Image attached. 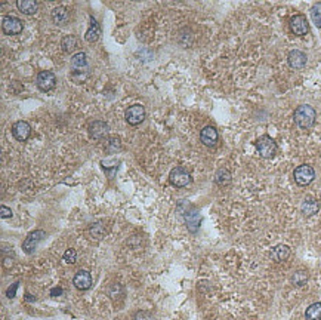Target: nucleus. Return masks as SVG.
Here are the masks:
<instances>
[{"instance_id": "1", "label": "nucleus", "mask_w": 321, "mask_h": 320, "mask_svg": "<svg viewBox=\"0 0 321 320\" xmlns=\"http://www.w3.org/2000/svg\"><path fill=\"white\" fill-rule=\"evenodd\" d=\"M315 119H317V113L314 107L308 104L299 105L293 113V120L300 129H311L315 123Z\"/></svg>"}, {"instance_id": "2", "label": "nucleus", "mask_w": 321, "mask_h": 320, "mask_svg": "<svg viewBox=\"0 0 321 320\" xmlns=\"http://www.w3.org/2000/svg\"><path fill=\"white\" fill-rule=\"evenodd\" d=\"M256 150L260 157L271 159L277 153V144H275V141L271 136L262 135V136H259L256 139Z\"/></svg>"}, {"instance_id": "3", "label": "nucleus", "mask_w": 321, "mask_h": 320, "mask_svg": "<svg viewBox=\"0 0 321 320\" xmlns=\"http://www.w3.org/2000/svg\"><path fill=\"white\" fill-rule=\"evenodd\" d=\"M169 180L170 183L175 186V187H187L193 183V177H191V172L188 168L185 166H178L175 168L170 175H169Z\"/></svg>"}, {"instance_id": "4", "label": "nucleus", "mask_w": 321, "mask_h": 320, "mask_svg": "<svg viewBox=\"0 0 321 320\" xmlns=\"http://www.w3.org/2000/svg\"><path fill=\"white\" fill-rule=\"evenodd\" d=\"M293 178H294V183H296L297 186L305 187V186H309V184L314 181V178H315V171H314V168H311L309 165H300V166H297V168L294 169Z\"/></svg>"}, {"instance_id": "5", "label": "nucleus", "mask_w": 321, "mask_h": 320, "mask_svg": "<svg viewBox=\"0 0 321 320\" xmlns=\"http://www.w3.org/2000/svg\"><path fill=\"white\" fill-rule=\"evenodd\" d=\"M184 220H185V225H187L188 231H190V233H197L198 228H200L201 221H203V217H201V214H200L195 208L190 206V208L184 212Z\"/></svg>"}, {"instance_id": "6", "label": "nucleus", "mask_w": 321, "mask_h": 320, "mask_svg": "<svg viewBox=\"0 0 321 320\" xmlns=\"http://www.w3.org/2000/svg\"><path fill=\"white\" fill-rule=\"evenodd\" d=\"M45 237H46V231H43V230H34V231H32L27 236V239L24 240V243H23V251L26 254H33L36 251V248L39 246V243Z\"/></svg>"}, {"instance_id": "7", "label": "nucleus", "mask_w": 321, "mask_h": 320, "mask_svg": "<svg viewBox=\"0 0 321 320\" xmlns=\"http://www.w3.org/2000/svg\"><path fill=\"white\" fill-rule=\"evenodd\" d=\"M36 83H37V88L43 92H48V91H52L57 85V77L52 71H42L37 74V79H36Z\"/></svg>"}, {"instance_id": "8", "label": "nucleus", "mask_w": 321, "mask_h": 320, "mask_svg": "<svg viewBox=\"0 0 321 320\" xmlns=\"http://www.w3.org/2000/svg\"><path fill=\"white\" fill-rule=\"evenodd\" d=\"M125 119L130 126H136L144 122L145 119V108L142 105H130L126 110Z\"/></svg>"}, {"instance_id": "9", "label": "nucleus", "mask_w": 321, "mask_h": 320, "mask_svg": "<svg viewBox=\"0 0 321 320\" xmlns=\"http://www.w3.org/2000/svg\"><path fill=\"white\" fill-rule=\"evenodd\" d=\"M73 283L74 286L79 289V290H88V289L92 288V283H94V279H92V274L86 270H79L73 279Z\"/></svg>"}, {"instance_id": "10", "label": "nucleus", "mask_w": 321, "mask_h": 320, "mask_svg": "<svg viewBox=\"0 0 321 320\" xmlns=\"http://www.w3.org/2000/svg\"><path fill=\"white\" fill-rule=\"evenodd\" d=\"M290 30L296 36H305L309 32V24L308 20L303 15H294L290 20Z\"/></svg>"}, {"instance_id": "11", "label": "nucleus", "mask_w": 321, "mask_h": 320, "mask_svg": "<svg viewBox=\"0 0 321 320\" xmlns=\"http://www.w3.org/2000/svg\"><path fill=\"white\" fill-rule=\"evenodd\" d=\"M3 32L8 36H17L23 32V21L20 18H15V17H6L3 20Z\"/></svg>"}, {"instance_id": "12", "label": "nucleus", "mask_w": 321, "mask_h": 320, "mask_svg": "<svg viewBox=\"0 0 321 320\" xmlns=\"http://www.w3.org/2000/svg\"><path fill=\"white\" fill-rule=\"evenodd\" d=\"M200 141L206 147H215L219 141V133L213 126H206L200 132Z\"/></svg>"}, {"instance_id": "13", "label": "nucleus", "mask_w": 321, "mask_h": 320, "mask_svg": "<svg viewBox=\"0 0 321 320\" xmlns=\"http://www.w3.org/2000/svg\"><path fill=\"white\" fill-rule=\"evenodd\" d=\"M12 135L17 141H27L32 135V126L24 120L15 122L12 126Z\"/></svg>"}, {"instance_id": "14", "label": "nucleus", "mask_w": 321, "mask_h": 320, "mask_svg": "<svg viewBox=\"0 0 321 320\" xmlns=\"http://www.w3.org/2000/svg\"><path fill=\"white\" fill-rule=\"evenodd\" d=\"M306 61H308L306 55L299 49H293L289 54V57H287V63H289L290 68H293V70L303 68L306 65Z\"/></svg>"}, {"instance_id": "15", "label": "nucleus", "mask_w": 321, "mask_h": 320, "mask_svg": "<svg viewBox=\"0 0 321 320\" xmlns=\"http://www.w3.org/2000/svg\"><path fill=\"white\" fill-rule=\"evenodd\" d=\"M108 133V125L104 120H95L89 125V136L95 141L102 139Z\"/></svg>"}, {"instance_id": "16", "label": "nucleus", "mask_w": 321, "mask_h": 320, "mask_svg": "<svg viewBox=\"0 0 321 320\" xmlns=\"http://www.w3.org/2000/svg\"><path fill=\"white\" fill-rule=\"evenodd\" d=\"M52 21L58 26V27H64L70 21V12L64 6H58L55 9H52Z\"/></svg>"}, {"instance_id": "17", "label": "nucleus", "mask_w": 321, "mask_h": 320, "mask_svg": "<svg viewBox=\"0 0 321 320\" xmlns=\"http://www.w3.org/2000/svg\"><path fill=\"white\" fill-rule=\"evenodd\" d=\"M300 211H302V214H303L305 217L309 218V217L315 215V214L320 211V202L315 200V199H312V197H306V199L303 200V203H302Z\"/></svg>"}, {"instance_id": "18", "label": "nucleus", "mask_w": 321, "mask_h": 320, "mask_svg": "<svg viewBox=\"0 0 321 320\" xmlns=\"http://www.w3.org/2000/svg\"><path fill=\"white\" fill-rule=\"evenodd\" d=\"M122 148H123L122 139H120V136H117V135H111V136H108V138L104 141V150H105L107 153H110V154H116V153H119Z\"/></svg>"}, {"instance_id": "19", "label": "nucleus", "mask_w": 321, "mask_h": 320, "mask_svg": "<svg viewBox=\"0 0 321 320\" xmlns=\"http://www.w3.org/2000/svg\"><path fill=\"white\" fill-rule=\"evenodd\" d=\"M79 46H80V43H79V40H77V37L74 34L64 36L63 40H61V48L64 49V52H67V54L74 52Z\"/></svg>"}, {"instance_id": "20", "label": "nucleus", "mask_w": 321, "mask_h": 320, "mask_svg": "<svg viewBox=\"0 0 321 320\" xmlns=\"http://www.w3.org/2000/svg\"><path fill=\"white\" fill-rule=\"evenodd\" d=\"M99 37H101V26L98 24V21L94 17H91V27H89V30L85 34V39L88 42L94 43V42H97Z\"/></svg>"}, {"instance_id": "21", "label": "nucleus", "mask_w": 321, "mask_h": 320, "mask_svg": "<svg viewBox=\"0 0 321 320\" xmlns=\"http://www.w3.org/2000/svg\"><path fill=\"white\" fill-rule=\"evenodd\" d=\"M17 8L20 9V12H23L26 15H33L37 12L39 5L34 0H20V2H17Z\"/></svg>"}, {"instance_id": "22", "label": "nucleus", "mask_w": 321, "mask_h": 320, "mask_svg": "<svg viewBox=\"0 0 321 320\" xmlns=\"http://www.w3.org/2000/svg\"><path fill=\"white\" fill-rule=\"evenodd\" d=\"M271 256H272V259H275L277 262H283V261H286L290 256V248L287 245H278V246H275V248L272 249Z\"/></svg>"}, {"instance_id": "23", "label": "nucleus", "mask_w": 321, "mask_h": 320, "mask_svg": "<svg viewBox=\"0 0 321 320\" xmlns=\"http://www.w3.org/2000/svg\"><path fill=\"white\" fill-rule=\"evenodd\" d=\"M231 174H229V171H226L225 168H221V169H218L216 171V174H215V183L218 184V186H221V187H224V186H228L229 183H231Z\"/></svg>"}, {"instance_id": "24", "label": "nucleus", "mask_w": 321, "mask_h": 320, "mask_svg": "<svg viewBox=\"0 0 321 320\" xmlns=\"http://www.w3.org/2000/svg\"><path fill=\"white\" fill-rule=\"evenodd\" d=\"M305 319L306 320H321V302L311 304L306 311H305Z\"/></svg>"}, {"instance_id": "25", "label": "nucleus", "mask_w": 321, "mask_h": 320, "mask_svg": "<svg viewBox=\"0 0 321 320\" xmlns=\"http://www.w3.org/2000/svg\"><path fill=\"white\" fill-rule=\"evenodd\" d=\"M71 64L76 70H82V68H86L88 67V58H86V54L85 52H79L76 55H73L71 58Z\"/></svg>"}, {"instance_id": "26", "label": "nucleus", "mask_w": 321, "mask_h": 320, "mask_svg": "<svg viewBox=\"0 0 321 320\" xmlns=\"http://www.w3.org/2000/svg\"><path fill=\"white\" fill-rule=\"evenodd\" d=\"M91 236L95 239V240H101L107 236V230H105V225L102 223H94L91 225Z\"/></svg>"}, {"instance_id": "27", "label": "nucleus", "mask_w": 321, "mask_h": 320, "mask_svg": "<svg viewBox=\"0 0 321 320\" xmlns=\"http://www.w3.org/2000/svg\"><path fill=\"white\" fill-rule=\"evenodd\" d=\"M308 282V273L305 270H297L291 276V283L294 286H303Z\"/></svg>"}, {"instance_id": "28", "label": "nucleus", "mask_w": 321, "mask_h": 320, "mask_svg": "<svg viewBox=\"0 0 321 320\" xmlns=\"http://www.w3.org/2000/svg\"><path fill=\"white\" fill-rule=\"evenodd\" d=\"M311 18L314 21V24L321 29V3H315L312 8H311Z\"/></svg>"}, {"instance_id": "29", "label": "nucleus", "mask_w": 321, "mask_h": 320, "mask_svg": "<svg viewBox=\"0 0 321 320\" xmlns=\"http://www.w3.org/2000/svg\"><path fill=\"white\" fill-rule=\"evenodd\" d=\"M76 259H77V252L73 248L67 249L64 252V255H63V261L67 262V264H76Z\"/></svg>"}, {"instance_id": "30", "label": "nucleus", "mask_w": 321, "mask_h": 320, "mask_svg": "<svg viewBox=\"0 0 321 320\" xmlns=\"http://www.w3.org/2000/svg\"><path fill=\"white\" fill-rule=\"evenodd\" d=\"M18 286H20V282H15V283H12V285H11V288L6 290V296H8V298H11V299H12V298H15Z\"/></svg>"}, {"instance_id": "31", "label": "nucleus", "mask_w": 321, "mask_h": 320, "mask_svg": "<svg viewBox=\"0 0 321 320\" xmlns=\"http://www.w3.org/2000/svg\"><path fill=\"white\" fill-rule=\"evenodd\" d=\"M135 320H154L153 319V314L150 311H139L136 316H135Z\"/></svg>"}, {"instance_id": "32", "label": "nucleus", "mask_w": 321, "mask_h": 320, "mask_svg": "<svg viewBox=\"0 0 321 320\" xmlns=\"http://www.w3.org/2000/svg\"><path fill=\"white\" fill-rule=\"evenodd\" d=\"M0 214H2V218H11L12 217V211L9 208H6L5 205L0 208Z\"/></svg>"}, {"instance_id": "33", "label": "nucleus", "mask_w": 321, "mask_h": 320, "mask_svg": "<svg viewBox=\"0 0 321 320\" xmlns=\"http://www.w3.org/2000/svg\"><path fill=\"white\" fill-rule=\"evenodd\" d=\"M60 295H63V289L61 288H55L51 290V296H60Z\"/></svg>"}]
</instances>
